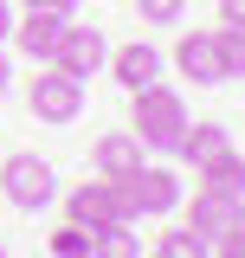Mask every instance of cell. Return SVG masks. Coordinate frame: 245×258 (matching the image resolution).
I'll return each mask as SVG.
<instances>
[{"mask_svg": "<svg viewBox=\"0 0 245 258\" xmlns=\"http://www.w3.org/2000/svg\"><path fill=\"white\" fill-rule=\"evenodd\" d=\"M136 97V110H129V129H136V142L142 149H174V136L187 129V103L168 84H149V91H129Z\"/></svg>", "mask_w": 245, "mask_h": 258, "instance_id": "1", "label": "cell"}, {"mask_svg": "<svg viewBox=\"0 0 245 258\" xmlns=\"http://www.w3.org/2000/svg\"><path fill=\"white\" fill-rule=\"evenodd\" d=\"M0 194H7V207H20V213H45L52 207V194H58V174H52V161L45 155H7L0 161Z\"/></svg>", "mask_w": 245, "mask_h": 258, "instance_id": "2", "label": "cell"}, {"mask_svg": "<svg viewBox=\"0 0 245 258\" xmlns=\"http://www.w3.org/2000/svg\"><path fill=\"white\" fill-rule=\"evenodd\" d=\"M65 213H71V226H84V232H97V226H136L142 220L122 181H84V187L65 200Z\"/></svg>", "mask_w": 245, "mask_h": 258, "instance_id": "3", "label": "cell"}, {"mask_svg": "<svg viewBox=\"0 0 245 258\" xmlns=\"http://www.w3.org/2000/svg\"><path fill=\"white\" fill-rule=\"evenodd\" d=\"M26 110L39 123H71L84 110V78H65V71H39L26 84Z\"/></svg>", "mask_w": 245, "mask_h": 258, "instance_id": "4", "label": "cell"}, {"mask_svg": "<svg viewBox=\"0 0 245 258\" xmlns=\"http://www.w3.org/2000/svg\"><path fill=\"white\" fill-rule=\"evenodd\" d=\"M232 226H245V194H213V187H200L194 200H187V232H200L207 245L226 239Z\"/></svg>", "mask_w": 245, "mask_h": 258, "instance_id": "5", "label": "cell"}, {"mask_svg": "<svg viewBox=\"0 0 245 258\" xmlns=\"http://www.w3.org/2000/svg\"><path fill=\"white\" fill-rule=\"evenodd\" d=\"M110 58V45H103V32L97 26H71L65 20L58 45H52V71H65V78H97V64Z\"/></svg>", "mask_w": 245, "mask_h": 258, "instance_id": "6", "label": "cell"}, {"mask_svg": "<svg viewBox=\"0 0 245 258\" xmlns=\"http://www.w3.org/2000/svg\"><path fill=\"white\" fill-rule=\"evenodd\" d=\"M122 187H129V200H136V213H174L181 207V181H174V168H136V174H122Z\"/></svg>", "mask_w": 245, "mask_h": 258, "instance_id": "7", "label": "cell"}, {"mask_svg": "<svg viewBox=\"0 0 245 258\" xmlns=\"http://www.w3.org/2000/svg\"><path fill=\"white\" fill-rule=\"evenodd\" d=\"M110 78H116L122 91H149V84H161V52H155L149 39H136V45L110 52Z\"/></svg>", "mask_w": 245, "mask_h": 258, "instance_id": "8", "label": "cell"}, {"mask_svg": "<svg viewBox=\"0 0 245 258\" xmlns=\"http://www.w3.org/2000/svg\"><path fill=\"white\" fill-rule=\"evenodd\" d=\"M174 71H181V78H194V84H226L213 32H187L181 45H174Z\"/></svg>", "mask_w": 245, "mask_h": 258, "instance_id": "9", "label": "cell"}, {"mask_svg": "<svg viewBox=\"0 0 245 258\" xmlns=\"http://www.w3.org/2000/svg\"><path fill=\"white\" fill-rule=\"evenodd\" d=\"M142 142H136V129H116V136H103V142H97V174H103V181H122V174H136V168H142Z\"/></svg>", "mask_w": 245, "mask_h": 258, "instance_id": "10", "label": "cell"}, {"mask_svg": "<svg viewBox=\"0 0 245 258\" xmlns=\"http://www.w3.org/2000/svg\"><path fill=\"white\" fill-rule=\"evenodd\" d=\"M58 32H65V20H52V13H26V20L13 26V45H20L26 58L52 64V45H58Z\"/></svg>", "mask_w": 245, "mask_h": 258, "instance_id": "11", "label": "cell"}, {"mask_svg": "<svg viewBox=\"0 0 245 258\" xmlns=\"http://www.w3.org/2000/svg\"><path fill=\"white\" fill-rule=\"evenodd\" d=\"M226 149H232V142H226V123H187L181 136H174V155L194 161V168L213 161V155H226Z\"/></svg>", "mask_w": 245, "mask_h": 258, "instance_id": "12", "label": "cell"}, {"mask_svg": "<svg viewBox=\"0 0 245 258\" xmlns=\"http://www.w3.org/2000/svg\"><path fill=\"white\" fill-rule=\"evenodd\" d=\"M200 187H213V194H245V155H239V149H226V155L200 161Z\"/></svg>", "mask_w": 245, "mask_h": 258, "instance_id": "13", "label": "cell"}, {"mask_svg": "<svg viewBox=\"0 0 245 258\" xmlns=\"http://www.w3.org/2000/svg\"><path fill=\"white\" fill-rule=\"evenodd\" d=\"M91 258H142V239L129 226H97L91 232Z\"/></svg>", "mask_w": 245, "mask_h": 258, "instance_id": "14", "label": "cell"}, {"mask_svg": "<svg viewBox=\"0 0 245 258\" xmlns=\"http://www.w3.org/2000/svg\"><path fill=\"white\" fill-rule=\"evenodd\" d=\"M155 258H213V245H207L200 232L174 226V232H161V239H155Z\"/></svg>", "mask_w": 245, "mask_h": 258, "instance_id": "15", "label": "cell"}, {"mask_svg": "<svg viewBox=\"0 0 245 258\" xmlns=\"http://www.w3.org/2000/svg\"><path fill=\"white\" fill-rule=\"evenodd\" d=\"M213 45H219V71L245 78V26H213Z\"/></svg>", "mask_w": 245, "mask_h": 258, "instance_id": "16", "label": "cell"}, {"mask_svg": "<svg viewBox=\"0 0 245 258\" xmlns=\"http://www.w3.org/2000/svg\"><path fill=\"white\" fill-rule=\"evenodd\" d=\"M52 258H91V232H84V226H71V220H65L58 232H52Z\"/></svg>", "mask_w": 245, "mask_h": 258, "instance_id": "17", "label": "cell"}, {"mask_svg": "<svg viewBox=\"0 0 245 258\" xmlns=\"http://www.w3.org/2000/svg\"><path fill=\"white\" fill-rule=\"evenodd\" d=\"M181 7H187V0H136V13H142L149 26H174V20H181Z\"/></svg>", "mask_w": 245, "mask_h": 258, "instance_id": "18", "label": "cell"}, {"mask_svg": "<svg viewBox=\"0 0 245 258\" xmlns=\"http://www.w3.org/2000/svg\"><path fill=\"white\" fill-rule=\"evenodd\" d=\"M26 13H52V20H78V0H26Z\"/></svg>", "mask_w": 245, "mask_h": 258, "instance_id": "19", "label": "cell"}, {"mask_svg": "<svg viewBox=\"0 0 245 258\" xmlns=\"http://www.w3.org/2000/svg\"><path fill=\"white\" fill-rule=\"evenodd\" d=\"M213 252H219V258H245V226H232L226 239H213Z\"/></svg>", "mask_w": 245, "mask_h": 258, "instance_id": "20", "label": "cell"}, {"mask_svg": "<svg viewBox=\"0 0 245 258\" xmlns=\"http://www.w3.org/2000/svg\"><path fill=\"white\" fill-rule=\"evenodd\" d=\"M219 26H245V0H219Z\"/></svg>", "mask_w": 245, "mask_h": 258, "instance_id": "21", "label": "cell"}, {"mask_svg": "<svg viewBox=\"0 0 245 258\" xmlns=\"http://www.w3.org/2000/svg\"><path fill=\"white\" fill-rule=\"evenodd\" d=\"M7 32H13V13H7V0H0V39H7Z\"/></svg>", "mask_w": 245, "mask_h": 258, "instance_id": "22", "label": "cell"}, {"mask_svg": "<svg viewBox=\"0 0 245 258\" xmlns=\"http://www.w3.org/2000/svg\"><path fill=\"white\" fill-rule=\"evenodd\" d=\"M7 84H13V71H7V58H0V91H7Z\"/></svg>", "mask_w": 245, "mask_h": 258, "instance_id": "23", "label": "cell"}, {"mask_svg": "<svg viewBox=\"0 0 245 258\" xmlns=\"http://www.w3.org/2000/svg\"><path fill=\"white\" fill-rule=\"evenodd\" d=\"M0 258H7V245H0Z\"/></svg>", "mask_w": 245, "mask_h": 258, "instance_id": "24", "label": "cell"}]
</instances>
